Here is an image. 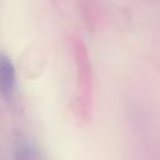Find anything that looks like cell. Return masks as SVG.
Instances as JSON below:
<instances>
[{
    "instance_id": "6da1fadb",
    "label": "cell",
    "mask_w": 160,
    "mask_h": 160,
    "mask_svg": "<svg viewBox=\"0 0 160 160\" xmlns=\"http://www.w3.org/2000/svg\"><path fill=\"white\" fill-rule=\"evenodd\" d=\"M76 62H78V72H79V89L81 92L82 105L85 106L86 100L90 98L91 94V72L89 59L86 54V49L82 44L76 45Z\"/></svg>"
},
{
    "instance_id": "7a4b0ae2",
    "label": "cell",
    "mask_w": 160,
    "mask_h": 160,
    "mask_svg": "<svg viewBox=\"0 0 160 160\" xmlns=\"http://www.w3.org/2000/svg\"><path fill=\"white\" fill-rule=\"evenodd\" d=\"M16 72L11 60L0 55V94L4 98H10L15 90Z\"/></svg>"
}]
</instances>
